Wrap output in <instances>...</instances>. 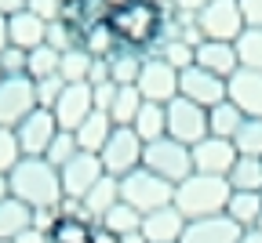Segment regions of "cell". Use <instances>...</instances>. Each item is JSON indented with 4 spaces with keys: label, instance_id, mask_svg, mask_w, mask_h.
Here are the masks:
<instances>
[{
    "label": "cell",
    "instance_id": "1",
    "mask_svg": "<svg viewBox=\"0 0 262 243\" xmlns=\"http://www.w3.org/2000/svg\"><path fill=\"white\" fill-rule=\"evenodd\" d=\"M8 192L18 203H26L29 211H58L62 200H66L58 171L37 156H22L15 163V171L8 175Z\"/></svg>",
    "mask_w": 262,
    "mask_h": 243
},
{
    "label": "cell",
    "instance_id": "2",
    "mask_svg": "<svg viewBox=\"0 0 262 243\" xmlns=\"http://www.w3.org/2000/svg\"><path fill=\"white\" fill-rule=\"evenodd\" d=\"M110 29L124 51L153 55V47L160 44V29H164V8L157 0H131L127 8L110 15Z\"/></svg>",
    "mask_w": 262,
    "mask_h": 243
},
{
    "label": "cell",
    "instance_id": "3",
    "mask_svg": "<svg viewBox=\"0 0 262 243\" xmlns=\"http://www.w3.org/2000/svg\"><path fill=\"white\" fill-rule=\"evenodd\" d=\"M229 182L226 178H211V175H189L186 182L175 185V211L186 222H201V218H215L226 214L229 203Z\"/></svg>",
    "mask_w": 262,
    "mask_h": 243
},
{
    "label": "cell",
    "instance_id": "4",
    "mask_svg": "<svg viewBox=\"0 0 262 243\" xmlns=\"http://www.w3.org/2000/svg\"><path fill=\"white\" fill-rule=\"evenodd\" d=\"M171 200H175V185L157 178L146 167H139V171H131L127 178H120V203L135 207L142 218L160 211V207H171Z\"/></svg>",
    "mask_w": 262,
    "mask_h": 243
},
{
    "label": "cell",
    "instance_id": "5",
    "mask_svg": "<svg viewBox=\"0 0 262 243\" xmlns=\"http://www.w3.org/2000/svg\"><path fill=\"white\" fill-rule=\"evenodd\" d=\"M142 167L153 171L157 178L179 185V182H186L193 175V153H189V145L175 142V138H160V142H149L146 145Z\"/></svg>",
    "mask_w": 262,
    "mask_h": 243
},
{
    "label": "cell",
    "instance_id": "6",
    "mask_svg": "<svg viewBox=\"0 0 262 243\" xmlns=\"http://www.w3.org/2000/svg\"><path fill=\"white\" fill-rule=\"evenodd\" d=\"M142 153H146V142L131 131V127H113L110 142L102 145V153H98V160H102V171L110 178H127L131 171L142 167Z\"/></svg>",
    "mask_w": 262,
    "mask_h": 243
},
{
    "label": "cell",
    "instance_id": "7",
    "mask_svg": "<svg viewBox=\"0 0 262 243\" xmlns=\"http://www.w3.org/2000/svg\"><path fill=\"white\" fill-rule=\"evenodd\" d=\"M196 26H201L204 40H222V44H237L244 33V18L237 0H211V4L196 15Z\"/></svg>",
    "mask_w": 262,
    "mask_h": 243
},
{
    "label": "cell",
    "instance_id": "8",
    "mask_svg": "<svg viewBox=\"0 0 262 243\" xmlns=\"http://www.w3.org/2000/svg\"><path fill=\"white\" fill-rule=\"evenodd\" d=\"M164 109H168V138H175V142H182L189 149L208 138V109L193 106V102L182 98V94L171 98Z\"/></svg>",
    "mask_w": 262,
    "mask_h": 243
},
{
    "label": "cell",
    "instance_id": "9",
    "mask_svg": "<svg viewBox=\"0 0 262 243\" xmlns=\"http://www.w3.org/2000/svg\"><path fill=\"white\" fill-rule=\"evenodd\" d=\"M37 109V87L29 77H4L0 80V127L15 131Z\"/></svg>",
    "mask_w": 262,
    "mask_h": 243
},
{
    "label": "cell",
    "instance_id": "10",
    "mask_svg": "<svg viewBox=\"0 0 262 243\" xmlns=\"http://www.w3.org/2000/svg\"><path fill=\"white\" fill-rule=\"evenodd\" d=\"M139 94L142 102H157V106H168L171 98H179V73L164 62L160 55H146L142 58V73H139Z\"/></svg>",
    "mask_w": 262,
    "mask_h": 243
},
{
    "label": "cell",
    "instance_id": "11",
    "mask_svg": "<svg viewBox=\"0 0 262 243\" xmlns=\"http://www.w3.org/2000/svg\"><path fill=\"white\" fill-rule=\"evenodd\" d=\"M179 94L189 98L201 109H215L219 102L229 98V84L222 77L208 73V69H201V65H189L186 73H179Z\"/></svg>",
    "mask_w": 262,
    "mask_h": 243
},
{
    "label": "cell",
    "instance_id": "12",
    "mask_svg": "<svg viewBox=\"0 0 262 243\" xmlns=\"http://www.w3.org/2000/svg\"><path fill=\"white\" fill-rule=\"evenodd\" d=\"M55 134H58L55 113H51V109H40V106L15 127V138H18L22 156H37V160H44V153H48L51 142H55Z\"/></svg>",
    "mask_w": 262,
    "mask_h": 243
},
{
    "label": "cell",
    "instance_id": "13",
    "mask_svg": "<svg viewBox=\"0 0 262 243\" xmlns=\"http://www.w3.org/2000/svg\"><path fill=\"white\" fill-rule=\"evenodd\" d=\"M102 175H106V171H102V160H98L95 153H77L70 163L58 171L62 196H66V200H84V196L98 185V178H102Z\"/></svg>",
    "mask_w": 262,
    "mask_h": 243
},
{
    "label": "cell",
    "instance_id": "14",
    "mask_svg": "<svg viewBox=\"0 0 262 243\" xmlns=\"http://www.w3.org/2000/svg\"><path fill=\"white\" fill-rule=\"evenodd\" d=\"M58 131H77L91 113H95V98H91V84H66L58 102L51 106Z\"/></svg>",
    "mask_w": 262,
    "mask_h": 243
},
{
    "label": "cell",
    "instance_id": "15",
    "mask_svg": "<svg viewBox=\"0 0 262 243\" xmlns=\"http://www.w3.org/2000/svg\"><path fill=\"white\" fill-rule=\"evenodd\" d=\"M193 175H211V178H226L229 167L237 163V149L233 142H226V138H204V142H196L193 149Z\"/></svg>",
    "mask_w": 262,
    "mask_h": 243
},
{
    "label": "cell",
    "instance_id": "16",
    "mask_svg": "<svg viewBox=\"0 0 262 243\" xmlns=\"http://www.w3.org/2000/svg\"><path fill=\"white\" fill-rule=\"evenodd\" d=\"M226 84H229V102H233L248 120H262V73L237 69Z\"/></svg>",
    "mask_w": 262,
    "mask_h": 243
},
{
    "label": "cell",
    "instance_id": "17",
    "mask_svg": "<svg viewBox=\"0 0 262 243\" xmlns=\"http://www.w3.org/2000/svg\"><path fill=\"white\" fill-rule=\"evenodd\" d=\"M244 236L241 225H233L226 214L215 218H201V222H186V232L179 243H237Z\"/></svg>",
    "mask_w": 262,
    "mask_h": 243
},
{
    "label": "cell",
    "instance_id": "18",
    "mask_svg": "<svg viewBox=\"0 0 262 243\" xmlns=\"http://www.w3.org/2000/svg\"><path fill=\"white\" fill-rule=\"evenodd\" d=\"M48 44V22H40L33 11H18L8 18V47H18V51H37Z\"/></svg>",
    "mask_w": 262,
    "mask_h": 243
},
{
    "label": "cell",
    "instance_id": "19",
    "mask_svg": "<svg viewBox=\"0 0 262 243\" xmlns=\"http://www.w3.org/2000/svg\"><path fill=\"white\" fill-rule=\"evenodd\" d=\"M193 58H196V65H201V69H208V73H215V77H222V80H229V77L241 69L237 44H222V40H204L201 47L193 51Z\"/></svg>",
    "mask_w": 262,
    "mask_h": 243
},
{
    "label": "cell",
    "instance_id": "20",
    "mask_svg": "<svg viewBox=\"0 0 262 243\" xmlns=\"http://www.w3.org/2000/svg\"><path fill=\"white\" fill-rule=\"evenodd\" d=\"M106 18H110V11H106L102 0H66V4H62V15H58L62 26H70V29H73L77 44H80V37H84L91 26L106 22Z\"/></svg>",
    "mask_w": 262,
    "mask_h": 243
},
{
    "label": "cell",
    "instance_id": "21",
    "mask_svg": "<svg viewBox=\"0 0 262 243\" xmlns=\"http://www.w3.org/2000/svg\"><path fill=\"white\" fill-rule=\"evenodd\" d=\"M182 232H186V218L175 211V203L171 207H160V211H153V214L142 218L146 243H179Z\"/></svg>",
    "mask_w": 262,
    "mask_h": 243
},
{
    "label": "cell",
    "instance_id": "22",
    "mask_svg": "<svg viewBox=\"0 0 262 243\" xmlns=\"http://www.w3.org/2000/svg\"><path fill=\"white\" fill-rule=\"evenodd\" d=\"M110 134H113V120H110V113H102V109H95V113L73 131L80 153H95V156L102 153V145L110 142Z\"/></svg>",
    "mask_w": 262,
    "mask_h": 243
},
{
    "label": "cell",
    "instance_id": "23",
    "mask_svg": "<svg viewBox=\"0 0 262 243\" xmlns=\"http://www.w3.org/2000/svg\"><path fill=\"white\" fill-rule=\"evenodd\" d=\"M80 203H84L88 218L98 225V222H102V218L113 211V207L120 203V182H117V178H110V175H102V178H98V185H95Z\"/></svg>",
    "mask_w": 262,
    "mask_h": 243
},
{
    "label": "cell",
    "instance_id": "24",
    "mask_svg": "<svg viewBox=\"0 0 262 243\" xmlns=\"http://www.w3.org/2000/svg\"><path fill=\"white\" fill-rule=\"evenodd\" d=\"M131 131H135L142 142H160V138H168V109L157 106V102H142V109L135 116V124H131Z\"/></svg>",
    "mask_w": 262,
    "mask_h": 243
},
{
    "label": "cell",
    "instance_id": "25",
    "mask_svg": "<svg viewBox=\"0 0 262 243\" xmlns=\"http://www.w3.org/2000/svg\"><path fill=\"white\" fill-rule=\"evenodd\" d=\"M226 218L241 225L244 232L258 225L262 218V192H229V203H226Z\"/></svg>",
    "mask_w": 262,
    "mask_h": 243
},
{
    "label": "cell",
    "instance_id": "26",
    "mask_svg": "<svg viewBox=\"0 0 262 243\" xmlns=\"http://www.w3.org/2000/svg\"><path fill=\"white\" fill-rule=\"evenodd\" d=\"M88 58H98V62H110L117 51H120V44H117V37H113V29H110V18L106 22H98V26H91L84 37H80V44H77Z\"/></svg>",
    "mask_w": 262,
    "mask_h": 243
},
{
    "label": "cell",
    "instance_id": "27",
    "mask_svg": "<svg viewBox=\"0 0 262 243\" xmlns=\"http://www.w3.org/2000/svg\"><path fill=\"white\" fill-rule=\"evenodd\" d=\"M244 120H248V116L226 98V102H219L215 109H208V134H211V138H226V142H233V134L241 131Z\"/></svg>",
    "mask_w": 262,
    "mask_h": 243
},
{
    "label": "cell",
    "instance_id": "28",
    "mask_svg": "<svg viewBox=\"0 0 262 243\" xmlns=\"http://www.w3.org/2000/svg\"><path fill=\"white\" fill-rule=\"evenodd\" d=\"M233 192H262V160L255 156H237V163L226 175Z\"/></svg>",
    "mask_w": 262,
    "mask_h": 243
},
{
    "label": "cell",
    "instance_id": "29",
    "mask_svg": "<svg viewBox=\"0 0 262 243\" xmlns=\"http://www.w3.org/2000/svg\"><path fill=\"white\" fill-rule=\"evenodd\" d=\"M29 225H33V211L26 203H18L15 196L0 203V239H18Z\"/></svg>",
    "mask_w": 262,
    "mask_h": 243
},
{
    "label": "cell",
    "instance_id": "30",
    "mask_svg": "<svg viewBox=\"0 0 262 243\" xmlns=\"http://www.w3.org/2000/svg\"><path fill=\"white\" fill-rule=\"evenodd\" d=\"M142 58H146V55L120 47V51L110 58V80H113L117 87H135V84H139V73H142Z\"/></svg>",
    "mask_w": 262,
    "mask_h": 243
},
{
    "label": "cell",
    "instance_id": "31",
    "mask_svg": "<svg viewBox=\"0 0 262 243\" xmlns=\"http://www.w3.org/2000/svg\"><path fill=\"white\" fill-rule=\"evenodd\" d=\"M139 109H142V94H139V87H117L113 106H110L113 127H131V124H135V116H139Z\"/></svg>",
    "mask_w": 262,
    "mask_h": 243
},
{
    "label": "cell",
    "instance_id": "32",
    "mask_svg": "<svg viewBox=\"0 0 262 243\" xmlns=\"http://www.w3.org/2000/svg\"><path fill=\"white\" fill-rule=\"evenodd\" d=\"M91 222L84 218H70V214H58L55 229L48 232V243H91Z\"/></svg>",
    "mask_w": 262,
    "mask_h": 243
},
{
    "label": "cell",
    "instance_id": "33",
    "mask_svg": "<svg viewBox=\"0 0 262 243\" xmlns=\"http://www.w3.org/2000/svg\"><path fill=\"white\" fill-rule=\"evenodd\" d=\"M58 51L55 47H37V51H29L26 55V77L29 80H48V77H58Z\"/></svg>",
    "mask_w": 262,
    "mask_h": 243
},
{
    "label": "cell",
    "instance_id": "34",
    "mask_svg": "<svg viewBox=\"0 0 262 243\" xmlns=\"http://www.w3.org/2000/svg\"><path fill=\"white\" fill-rule=\"evenodd\" d=\"M91 62H95V58H88V55H84L80 47L66 51V55L58 58V77H62V84H88Z\"/></svg>",
    "mask_w": 262,
    "mask_h": 243
},
{
    "label": "cell",
    "instance_id": "35",
    "mask_svg": "<svg viewBox=\"0 0 262 243\" xmlns=\"http://www.w3.org/2000/svg\"><path fill=\"white\" fill-rule=\"evenodd\" d=\"M237 58H241V69L262 73V29H244V33H241Z\"/></svg>",
    "mask_w": 262,
    "mask_h": 243
},
{
    "label": "cell",
    "instance_id": "36",
    "mask_svg": "<svg viewBox=\"0 0 262 243\" xmlns=\"http://www.w3.org/2000/svg\"><path fill=\"white\" fill-rule=\"evenodd\" d=\"M98 225H106L110 232L117 236H127V232H142V214L135 211V207H127V203H117L113 211L98 222Z\"/></svg>",
    "mask_w": 262,
    "mask_h": 243
},
{
    "label": "cell",
    "instance_id": "37",
    "mask_svg": "<svg viewBox=\"0 0 262 243\" xmlns=\"http://www.w3.org/2000/svg\"><path fill=\"white\" fill-rule=\"evenodd\" d=\"M233 149H237V156L262 160V120H244L241 124V131L233 134Z\"/></svg>",
    "mask_w": 262,
    "mask_h": 243
},
{
    "label": "cell",
    "instance_id": "38",
    "mask_svg": "<svg viewBox=\"0 0 262 243\" xmlns=\"http://www.w3.org/2000/svg\"><path fill=\"white\" fill-rule=\"evenodd\" d=\"M153 55H160L164 62L175 69V73H186L189 65H196L193 47H189V44H182V40H164V44H157V51H153Z\"/></svg>",
    "mask_w": 262,
    "mask_h": 243
},
{
    "label": "cell",
    "instance_id": "39",
    "mask_svg": "<svg viewBox=\"0 0 262 243\" xmlns=\"http://www.w3.org/2000/svg\"><path fill=\"white\" fill-rule=\"evenodd\" d=\"M80 153V145H77V138H73V131H58L55 134V142H51V149L44 153V160L55 167V171H62L66 163H70L73 156Z\"/></svg>",
    "mask_w": 262,
    "mask_h": 243
},
{
    "label": "cell",
    "instance_id": "40",
    "mask_svg": "<svg viewBox=\"0 0 262 243\" xmlns=\"http://www.w3.org/2000/svg\"><path fill=\"white\" fill-rule=\"evenodd\" d=\"M22 160V149H18V138H15V131H8V127H0V175H11L15 171V163Z\"/></svg>",
    "mask_w": 262,
    "mask_h": 243
},
{
    "label": "cell",
    "instance_id": "41",
    "mask_svg": "<svg viewBox=\"0 0 262 243\" xmlns=\"http://www.w3.org/2000/svg\"><path fill=\"white\" fill-rule=\"evenodd\" d=\"M48 47H55L58 55L73 51V47H77L73 29H70V26H62V22H51V26H48Z\"/></svg>",
    "mask_w": 262,
    "mask_h": 243
},
{
    "label": "cell",
    "instance_id": "42",
    "mask_svg": "<svg viewBox=\"0 0 262 243\" xmlns=\"http://www.w3.org/2000/svg\"><path fill=\"white\" fill-rule=\"evenodd\" d=\"M33 87H37V106L40 109H51L66 84H62V77H48V80H33Z\"/></svg>",
    "mask_w": 262,
    "mask_h": 243
},
{
    "label": "cell",
    "instance_id": "43",
    "mask_svg": "<svg viewBox=\"0 0 262 243\" xmlns=\"http://www.w3.org/2000/svg\"><path fill=\"white\" fill-rule=\"evenodd\" d=\"M0 73L4 77H26V51H18V47L0 51Z\"/></svg>",
    "mask_w": 262,
    "mask_h": 243
},
{
    "label": "cell",
    "instance_id": "44",
    "mask_svg": "<svg viewBox=\"0 0 262 243\" xmlns=\"http://www.w3.org/2000/svg\"><path fill=\"white\" fill-rule=\"evenodd\" d=\"M26 11H33L40 22H58V15H62V0H26Z\"/></svg>",
    "mask_w": 262,
    "mask_h": 243
},
{
    "label": "cell",
    "instance_id": "45",
    "mask_svg": "<svg viewBox=\"0 0 262 243\" xmlns=\"http://www.w3.org/2000/svg\"><path fill=\"white\" fill-rule=\"evenodd\" d=\"M244 29H262V0H237Z\"/></svg>",
    "mask_w": 262,
    "mask_h": 243
},
{
    "label": "cell",
    "instance_id": "46",
    "mask_svg": "<svg viewBox=\"0 0 262 243\" xmlns=\"http://www.w3.org/2000/svg\"><path fill=\"white\" fill-rule=\"evenodd\" d=\"M113 94H117V84H98V87H91V98H95V109H102V113H110V106H113Z\"/></svg>",
    "mask_w": 262,
    "mask_h": 243
},
{
    "label": "cell",
    "instance_id": "47",
    "mask_svg": "<svg viewBox=\"0 0 262 243\" xmlns=\"http://www.w3.org/2000/svg\"><path fill=\"white\" fill-rule=\"evenodd\" d=\"M88 84H91V87L113 84V80H110V62H98V58H95V62H91V73H88Z\"/></svg>",
    "mask_w": 262,
    "mask_h": 243
},
{
    "label": "cell",
    "instance_id": "48",
    "mask_svg": "<svg viewBox=\"0 0 262 243\" xmlns=\"http://www.w3.org/2000/svg\"><path fill=\"white\" fill-rule=\"evenodd\" d=\"M208 4H211V0H171V8L182 11V15H201Z\"/></svg>",
    "mask_w": 262,
    "mask_h": 243
},
{
    "label": "cell",
    "instance_id": "49",
    "mask_svg": "<svg viewBox=\"0 0 262 243\" xmlns=\"http://www.w3.org/2000/svg\"><path fill=\"white\" fill-rule=\"evenodd\" d=\"M91 243H120V236L110 232L106 225H95V229H91Z\"/></svg>",
    "mask_w": 262,
    "mask_h": 243
},
{
    "label": "cell",
    "instance_id": "50",
    "mask_svg": "<svg viewBox=\"0 0 262 243\" xmlns=\"http://www.w3.org/2000/svg\"><path fill=\"white\" fill-rule=\"evenodd\" d=\"M18 11H26V0H0V18H11Z\"/></svg>",
    "mask_w": 262,
    "mask_h": 243
},
{
    "label": "cell",
    "instance_id": "51",
    "mask_svg": "<svg viewBox=\"0 0 262 243\" xmlns=\"http://www.w3.org/2000/svg\"><path fill=\"white\" fill-rule=\"evenodd\" d=\"M15 243H48V236H44L40 229H33V225H29V229H26V232H22Z\"/></svg>",
    "mask_w": 262,
    "mask_h": 243
},
{
    "label": "cell",
    "instance_id": "52",
    "mask_svg": "<svg viewBox=\"0 0 262 243\" xmlns=\"http://www.w3.org/2000/svg\"><path fill=\"white\" fill-rule=\"evenodd\" d=\"M237 243H262V232H258V229H248V232H244Z\"/></svg>",
    "mask_w": 262,
    "mask_h": 243
},
{
    "label": "cell",
    "instance_id": "53",
    "mask_svg": "<svg viewBox=\"0 0 262 243\" xmlns=\"http://www.w3.org/2000/svg\"><path fill=\"white\" fill-rule=\"evenodd\" d=\"M102 4H106V11L113 15V11H120V8H127V4H131V0H102Z\"/></svg>",
    "mask_w": 262,
    "mask_h": 243
},
{
    "label": "cell",
    "instance_id": "54",
    "mask_svg": "<svg viewBox=\"0 0 262 243\" xmlns=\"http://www.w3.org/2000/svg\"><path fill=\"white\" fill-rule=\"evenodd\" d=\"M0 51H8V18H0Z\"/></svg>",
    "mask_w": 262,
    "mask_h": 243
},
{
    "label": "cell",
    "instance_id": "55",
    "mask_svg": "<svg viewBox=\"0 0 262 243\" xmlns=\"http://www.w3.org/2000/svg\"><path fill=\"white\" fill-rule=\"evenodd\" d=\"M120 243H146V236L142 232H127V236H120Z\"/></svg>",
    "mask_w": 262,
    "mask_h": 243
},
{
    "label": "cell",
    "instance_id": "56",
    "mask_svg": "<svg viewBox=\"0 0 262 243\" xmlns=\"http://www.w3.org/2000/svg\"><path fill=\"white\" fill-rule=\"evenodd\" d=\"M8 196H11V192H8V178H4V175H0V203H4Z\"/></svg>",
    "mask_w": 262,
    "mask_h": 243
},
{
    "label": "cell",
    "instance_id": "57",
    "mask_svg": "<svg viewBox=\"0 0 262 243\" xmlns=\"http://www.w3.org/2000/svg\"><path fill=\"white\" fill-rule=\"evenodd\" d=\"M255 229H258V232H262V218H258V225H255Z\"/></svg>",
    "mask_w": 262,
    "mask_h": 243
},
{
    "label": "cell",
    "instance_id": "58",
    "mask_svg": "<svg viewBox=\"0 0 262 243\" xmlns=\"http://www.w3.org/2000/svg\"><path fill=\"white\" fill-rule=\"evenodd\" d=\"M0 243H15V239H0Z\"/></svg>",
    "mask_w": 262,
    "mask_h": 243
},
{
    "label": "cell",
    "instance_id": "59",
    "mask_svg": "<svg viewBox=\"0 0 262 243\" xmlns=\"http://www.w3.org/2000/svg\"><path fill=\"white\" fill-rule=\"evenodd\" d=\"M0 80H4V73H0Z\"/></svg>",
    "mask_w": 262,
    "mask_h": 243
},
{
    "label": "cell",
    "instance_id": "60",
    "mask_svg": "<svg viewBox=\"0 0 262 243\" xmlns=\"http://www.w3.org/2000/svg\"><path fill=\"white\" fill-rule=\"evenodd\" d=\"M62 4H66V0H62Z\"/></svg>",
    "mask_w": 262,
    "mask_h": 243
}]
</instances>
